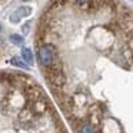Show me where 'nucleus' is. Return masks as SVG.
I'll list each match as a JSON object with an SVG mask.
<instances>
[{
    "label": "nucleus",
    "instance_id": "nucleus-6",
    "mask_svg": "<svg viewBox=\"0 0 133 133\" xmlns=\"http://www.w3.org/2000/svg\"><path fill=\"white\" fill-rule=\"evenodd\" d=\"M10 62H12V64H15V66H19V67H24V69H27V66H26V64H24L23 62H20L17 57H13Z\"/></svg>",
    "mask_w": 133,
    "mask_h": 133
},
{
    "label": "nucleus",
    "instance_id": "nucleus-8",
    "mask_svg": "<svg viewBox=\"0 0 133 133\" xmlns=\"http://www.w3.org/2000/svg\"><path fill=\"white\" fill-rule=\"evenodd\" d=\"M75 2H76L77 4H80V6H83V4H87V3H89L90 0H75Z\"/></svg>",
    "mask_w": 133,
    "mask_h": 133
},
{
    "label": "nucleus",
    "instance_id": "nucleus-3",
    "mask_svg": "<svg viewBox=\"0 0 133 133\" xmlns=\"http://www.w3.org/2000/svg\"><path fill=\"white\" fill-rule=\"evenodd\" d=\"M22 57H23V60L26 62V63H32L33 62V55H32V50L27 49V47H24V49H22Z\"/></svg>",
    "mask_w": 133,
    "mask_h": 133
},
{
    "label": "nucleus",
    "instance_id": "nucleus-2",
    "mask_svg": "<svg viewBox=\"0 0 133 133\" xmlns=\"http://www.w3.org/2000/svg\"><path fill=\"white\" fill-rule=\"evenodd\" d=\"M47 79L55 87H62L66 82V77L60 72V69H47Z\"/></svg>",
    "mask_w": 133,
    "mask_h": 133
},
{
    "label": "nucleus",
    "instance_id": "nucleus-5",
    "mask_svg": "<svg viewBox=\"0 0 133 133\" xmlns=\"http://www.w3.org/2000/svg\"><path fill=\"white\" fill-rule=\"evenodd\" d=\"M80 133H95V130H93V127L90 124H83L80 129Z\"/></svg>",
    "mask_w": 133,
    "mask_h": 133
},
{
    "label": "nucleus",
    "instance_id": "nucleus-1",
    "mask_svg": "<svg viewBox=\"0 0 133 133\" xmlns=\"http://www.w3.org/2000/svg\"><path fill=\"white\" fill-rule=\"evenodd\" d=\"M37 57H39V63L42 66H44L46 69H57V66H56V55H55L53 46H50V44L42 46L37 52Z\"/></svg>",
    "mask_w": 133,
    "mask_h": 133
},
{
    "label": "nucleus",
    "instance_id": "nucleus-7",
    "mask_svg": "<svg viewBox=\"0 0 133 133\" xmlns=\"http://www.w3.org/2000/svg\"><path fill=\"white\" fill-rule=\"evenodd\" d=\"M30 12H32V10H30L29 7H24V9L17 10V13H16V15H23V16H27V15H30Z\"/></svg>",
    "mask_w": 133,
    "mask_h": 133
},
{
    "label": "nucleus",
    "instance_id": "nucleus-4",
    "mask_svg": "<svg viewBox=\"0 0 133 133\" xmlns=\"http://www.w3.org/2000/svg\"><path fill=\"white\" fill-rule=\"evenodd\" d=\"M10 40H12L15 44H22V43H23V37L19 36V35H12V36H10Z\"/></svg>",
    "mask_w": 133,
    "mask_h": 133
}]
</instances>
